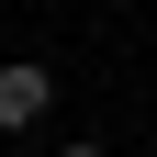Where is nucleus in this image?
Wrapping results in <instances>:
<instances>
[{
  "instance_id": "f257e3e1",
  "label": "nucleus",
  "mask_w": 157,
  "mask_h": 157,
  "mask_svg": "<svg viewBox=\"0 0 157 157\" xmlns=\"http://www.w3.org/2000/svg\"><path fill=\"white\" fill-rule=\"evenodd\" d=\"M45 101H56V78L34 67V56H11V67H0V135H23V124H45Z\"/></svg>"
},
{
  "instance_id": "f03ea898",
  "label": "nucleus",
  "mask_w": 157,
  "mask_h": 157,
  "mask_svg": "<svg viewBox=\"0 0 157 157\" xmlns=\"http://www.w3.org/2000/svg\"><path fill=\"white\" fill-rule=\"evenodd\" d=\"M56 157H101V146H90V135H78V146H56Z\"/></svg>"
}]
</instances>
